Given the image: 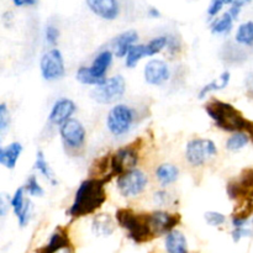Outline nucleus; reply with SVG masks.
<instances>
[{
	"label": "nucleus",
	"instance_id": "nucleus-1",
	"mask_svg": "<svg viewBox=\"0 0 253 253\" xmlns=\"http://www.w3.org/2000/svg\"><path fill=\"white\" fill-rule=\"evenodd\" d=\"M106 183V180L93 177L84 179L74 193L67 215L71 219H81L95 214L105 204L108 198L105 189Z\"/></svg>",
	"mask_w": 253,
	"mask_h": 253
},
{
	"label": "nucleus",
	"instance_id": "nucleus-2",
	"mask_svg": "<svg viewBox=\"0 0 253 253\" xmlns=\"http://www.w3.org/2000/svg\"><path fill=\"white\" fill-rule=\"evenodd\" d=\"M205 111L209 118L214 121L215 125L221 130L227 131V132H237V131L246 132L250 121L246 120L242 114L231 104L215 99L205 105Z\"/></svg>",
	"mask_w": 253,
	"mask_h": 253
},
{
	"label": "nucleus",
	"instance_id": "nucleus-3",
	"mask_svg": "<svg viewBox=\"0 0 253 253\" xmlns=\"http://www.w3.org/2000/svg\"><path fill=\"white\" fill-rule=\"evenodd\" d=\"M116 224L125 230L128 239L136 244H143L153 240L148 229L146 212H136L128 208H120L115 214Z\"/></svg>",
	"mask_w": 253,
	"mask_h": 253
},
{
	"label": "nucleus",
	"instance_id": "nucleus-4",
	"mask_svg": "<svg viewBox=\"0 0 253 253\" xmlns=\"http://www.w3.org/2000/svg\"><path fill=\"white\" fill-rule=\"evenodd\" d=\"M138 120V113L133 106L125 103H116L109 110L105 125L110 135L120 138L128 135Z\"/></svg>",
	"mask_w": 253,
	"mask_h": 253
},
{
	"label": "nucleus",
	"instance_id": "nucleus-5",
	"mask_svg": "<svg viewBox=\"0 0 253 253\" xmlns=\"http://www.w3.org/2000/svg\"><path fill=\"white\" fill-rule=\"evenodd\" d=\"M62 145L68 155L78 156L84 151L86 143V130L79 119L72 118L58 127Z\"/></svg>",
	"mask_w": 253,
	"mask_h": 253
},
{
	"label": "nucleus",
	"instance_id": "nucleus-6",
	"mask_svg": "<svg viewBox=\"0 0 253 253\" xmlns=\"http://www.w3.org/2000/svg\"><path fill=\"white\" fill-rule=\"evenodd\" d=\"M219 150L216 143L210 138L194 137L190 138L184 147V158L190 167L200 168L207 165L210 160L216 157Z\"/></svg>",
	"mask_w": 253,
	"mask_h": 253
},
{
	"label": "nucleus",
	"instance_id": "nucleus-7",
	"mask_svg": "<svg viewBox=\"0 0 253 253\" xmlns=\"http://www.w3.org/2000/svg\"><path fill=\"white\" fill-rule=\"evenodd\" d=\"M116 189L125 199H135L146 192L150 183L148 174L141 168H133L115 178Z\"/></svg>",
	"mask_w": 253,
	"mask_h": 253
},
{
	"label": "nucleus",
	"instance_id": "nucleus-8",
	"mask_svg": "<svg viewBox=\"0 0 253 253\" xmlns=\"http://www.w3.org/2000/svg\"><path fill=\"white\" fill-rule=\"evenodd\" d=\"M140 158V147L136 142L118 148L115 152L109 156L110 178H116L127 170L137 168Z\"/></svg>",
	"mask_w": 253,
	"mask_h": 253
},
{
	"label": "nucleus",
	"instance_id": "nucleus-9",
	"mask_svg": "<svg viewBox=\"0 0 253 253\" xmlns=\"http://www.w3.org/2000/svg\"><path fill=\"white\" fill-rule=\"evenodd\" d=\"M126 93V81L123 74H116V76L106 78L103 84L98 86H94L90 91V98L95 103L101 105H110L116 104L119 100L124 98Z\"/></svg>",
	"mask_w": 253,
	"mask_h": 253
},
{
	"label": "nucleus",
	"instance_id": "nucleus-10",
	"mask_svg": "<svg viewBox=\"0 0 253 253\" xmlns=\"http://www.w3.org/2000/svg\"><path fill=\"white\" fill-rule=\"evenodd\" d=\"M40 73L46 82H57L64 78L66 62L61 49L52 47L42 54L40 58Z\"/></svg>",
	"mask_w": 253,
	"mask_h": 253
},
{
	"label": "nucleus",
	"instance_id": "nucleus-11",
	"mask_svg": "<svg viewBox=\"0 0 253 253\" xmlns=\"http://www.w3.org/2000/svg\"><path fill=\"white\" fill-rule=\"evenodd\" d=\"M146 217L153 239L165 236L169 231L177 229L178 225L182 222L180 214L163 209H156L153 211L146 212Z\"/></svg>",
	"mask_w": 253,
	"mask_h": 253
},
{
	"label": "nucleus",
	"instance_id": "nucleus-12",
	"mask_svg": "<svg viewBox=\"0 0 253 253\" xmlns=\"http://www.w3.org/2000/svg\"><path fill=\"white\" fill-rule=\"evenodd\" d=\"M10 204H11V210L16 216L19 226L21 229L26 227L34 215V203H32L31 198L27 197V194L25 193L24 185L15 190L14 194L11 195Z\"/></svg>",
	"mask_w": 253,
	"mask_h": 253
},
{
	"label": "nucleus",
	"instance_id": "nucleus-13",
	"mask_svg": "<svg viewBox=\"0 0 253 253\" xmlns=\"http://www.w3.org/2000/svg\"><path fill=\"white\" fill-rule=\"evenodd\" d=\"M172 77L170 67L165 59L151 58L143 67V79L151 86H162Z\"/></svg>",
	"mask_w": 253,
	"mask_h": 253
},
{
	"label": "nucleus",
	"instance_id": "nucleus-14",
	"mask_svg": "<svg viewBox=\"0 0 253 253\" xmlns=\"http://www.w3.org/2000/svg\"><path fill=\"white\" fill-rule=\"evenodd\" d=\"M77 110H78V106H77L76 101L69 98H59L52 104L51 110L47 116V121L51 126L59 127L66 121L73 118Z\"/></svg>",
	"mask_w": 253,
	"mask_h": 253
},
{
	"label": "nucleus",
	"instance_id": "nucleus-15",
	"mask_svg": "<svg viewBox=\"0 0 253 253\" xmlns=\"http://www.w3.org/2000/svg\"><path fill=\"white\" fill-rule=\"evenodd\" d=\"M85 5L95 16L105 21H114L120 15L119 0H85Z\"/></svg>",
	"mask_w": 253,
	"mask_h": 253
},
{
	"label": "nucleus",
	"instance_id": "nucleus-16",
	"mask_svg": "<svg viewBox=\"0 0 253 253\" xmlns=\"http://www.w3.org/2000/svg\"><path fill=\"white\" fill-rule=\"evenodd\" d=\"M138 41V32L136 30H126V31L120 32L116 35L110 42L111 52L116 58H125L128 49L137 43Z\"/></svg>",
	"mask_w": 253,
	"mask_h": 253
},
{
	"label": "nucleus",
	"instance_id": "nucleus-17",
	"mask_svg": "<svg viewBox=\"0 0 253 253\" xmlns=\"http://www.w3.org/2000/svg\"><path fill=\"white\" fill-rule=\"evenodd\" d=\"M118 224H116L115 217L110 214H95L91 219L90 229L95 237H109L115 232Z\"/></svg>",
	"mask_w": 253,
	"mask_h": 253
},
{
	"label": "nucleus",
	"instance_id": "nucleus-18",
	"mask_svg": "<svg viewBox=\"0 0 253 253\" xmlns=\"http://www.w3.org/2000/svg\"><path fill=\"white\" fill-rule=\"evenodd\" d=\"M180 177V169L177 165H173V163L166 162L161 163L156 167L155 169V178L157 180L158 184L161 185V188H165L167 189L168 187L174 184Z\"/></svg>",
	"mask_w": 253,
	"mask_h": 253
},
{
	"label": "nucleus",
	"instance_id": "nucleus-19",
	"mask_svg": "<svg viewBox=\"0 0 253 253\" xmlns=\"http://www.w3.org/2000/svg\"><path fill=\"white\" fill-rule=\"evenodd\" d=\"M22 152H24V146L19 141H14L4 147H0V166L9 170L15 169Z\"/></svg>",
	"mask_w": 253,
	"mask_h": 253
},
{
	"label": "nucleus",
	"instance_id": "nucleus-20",
	"mask_svg": "<svg viewBox=\"0 0 253 253\" xmlns=\"http://www.w3.org/2000/svg\"><path fill=\"white\" fill-rule=\"evenodd\" d=\"M165 250L167 253H189L188 240L184 232L174 229L165 235Z\"/></svg>",
	"mask_w": 253,
	"mask_h": 253
},
{
	"label": "nucleus",
	"instance_id": "nucleus-21",
	"mask_svg": "<svg viewBox=\"0 0 253 253\" xmlns=\"http://www.w3.org/2000/svg\"><path fill=\"white\" fill-rule=\"evenodd\" d=\"M114 53L111 52V49L109 48H104L94 57V59L91 61L90 69L93 71V73L95 74L96 77L101 79H106V74H108L109 69L110 67L113 66V62H114Z\"/></svg>",
	"mask_w": 253,
	"mask_h": 253
},
{
	"label": "nucleus",
	"instance_id": "nucleus-22",
	"mask_svg": "<svg viewBox=\"0 0 253 253\" xmlns=\"http://www.w3.org/2000/svg\"><path fill=\"white\" fill-rule=\"evenodd\" d=\"M69 245H71V241H69L68 234L66 232V230L58 227L49 235L47 244L42 246L41 249L37 250L36 253H56L63 247L69 246Z\"/></svg>",
	"mask_w": 253,
	"mask_h": 253
},
{
	"label": "nucleus",
	"instance_id": "nucleus-23",
	"mask_svg": "<svg viewBox=\"0 0 253 253\" xmlns=\"http://www.w3.org/2000/svg\"><path fill=\"white\" fill-rule=\"evenodd\" d=\"M34 170H36L40 175L44 178L52 187H56L58 184V180H57L56 173L52 169L51 165L47 161L46 155L42 150L36 151V156H35V162H34Z\"/></svg>",
	"mask_w": 253,
	"mask_h": 253
},
{
	"label": "nucleus",
	"instance_id": "nucleus-24",
	"mask_svg": "<svg viewBox=\"0 0 253 253\" xmlns=\"http://www.w3.org/2000/svg\"><path fill=\"white\" fill-rule=\"evenodd\" d=\"M230 81H231V73L229 71H224L216 79H212L211 82H209L208 84H205L202 89L198 93V99L199 100H204L205 98L210 95L214 91L222 90V89L226 88L230 84Z\"/></svg>",
	"mask_w": 253,
	"mask_h": 253
},
{
	"label": "nucleus",
	"instance_id": "nucleus-25",
	"mask_svg": "<svg viewBox=\"0 0 253 253\" xmlns=\"http://www.w3.org/2000/svg\"><path fill=\"white\" fill-rule=\"evenodd\" d=\"M232 27H234V20L227 11L212 19L210 22V31L214 35H227L231 32Z\"/></svg>",
	"mask_w": 253,
	"mask_h": 253
},
{
	"label": "nucleus",
	"instance_id": "nucleus-26",
	"mask_svg": "<svg viewBox=\"0 0 253 253\" xmlns=\"http://www.w3.org/2000/svg\"><path fill=\"white\" fill-rule=\"evenodd\" d=\"M76 81L82 85L98 86L103 84L106 79H101L93 73L89 66H81L76 72Z\"/></svg>",
	"mask_w": 253,
	"mask_h": 253
},
{
	"label": "nucleus",
	"instance_id": "nucleus-27",
	"mask_svg": "<svg viewBox=\"0 0 253 253\" xmlns=\"http://www.w3.org/2000/svg\"><path fill=\"white\" fill-rule=\"evenodd\" d=\"M250 135L245 131H237V132H232L231 136L225 142V148L230 152H239L242 148L246 147L250 143Z\"/></svg>",
	"mask_w": 253,
	"mask_h": 253
},
{
	"label": "nucleus",
	"instance_id": "nucleus-28",
	"mask_svg": "<svg viewBox=\"0 0 253 253\" xmlns=\"http://www.w3.org/2000/svg\"><path fill=\"white\" fill-rule=\"evenodd\" d=\"M146 46L145 43H136L128 49L125 56V67L128 69H133L138 66L143 58H146Z\"/></svg>",
	"mask_w": 253,
	"mask_h": 253
},
{
	"label": "nucleus",
	"instance_id": "nucleus-29",
	"mask_svg": "<svg viewBox=\"0 0 253 253\" xmlns=\"http://www.w3.org/2000/svg\"><path fill=\"white\" fill-rule=\"evenodd\" d=\"M235 41L245 47L253 46V21L242 22L236 30Z\"/></svg>",
	"mask_w": 253,
	"mask_h": 253
},
{
	"label": "nucleus",
	"instance_id": "nucleus-30",
	"mask_svg": "<svg viewBox=\"0 0 253 253\" xmlns=\"http://www.w3.org/2000/svg\"><path fill=\"white\" fill-rule=\"evenodd\" d=\"M168 44V35H160V36H156L153 39H151L146 46V54H147L148 58L151 57H155L157 54H160L161 52L166 51Z\"/></svg>",
	"mask_w": 253,
	"mask_h": 253
},
{
	"label": "nucleus",
	"instance_id": "nucleus-31",
	"mask_svg": "<svg viewBox=\"0 0 253 253\" xmlns=\"http://www.w3.org/2000/svg\"><path fill=\"white\" fill-rule=\"evenodd\" d=\"M152 203L153 205L158 208V209L166 210L165 208H169L172 205H174L175 198L173 197L172 193L168 192L165 188H161V189H157L152 194Z\"/></svg>",
	"mask_w": 253,
	"mask_h": 253
},
{
	"label": "nucleus",
	"instance_id": "nucleus-32",
	"mask_svg": "<svg viewBox=\"0 0 253 253\" xmlns=\"http://www.w3.org/2000/svg\"><path fill=\"white\" fill-rule=\"evenodd\" d=\"M25 193L29 198H42L44 197V189L40 183L39 178L36 174H31L26 179V183L24 185Z\"/></svg>",
	"mask_w": 253,
	"mask_h": 253
},
{
	"label": "nucleus",
	"instance_id": "nucleus-33",
	"mask_svg": "<svg viewBox=\"0 0 253 253\" xmlns=\"http://www.w3.org/2000/svg\"><path fill=\"white\" fill-rule=\"evenodd\" d=\"M204 220L209 226L220 227L222 225H225V222H226V215H224L220 211L209 210V211H205Z\"/></svg>",
	"mask_w": 253,
	"mask_h": 253
},
{
	"label": "nucleus",
	"instance_id": "nucleus-34",
	"mask_svg": "<svg viewBox=\"0 0 253 253\" xmlns=\"http://www.w3.org/2000/svg\"><path fill=\"white\" fill-rule=\"evenodd\" d=\"M59 36H61V32H59L58 27H56L54 25H47L44 29V41L48 46H51V48L57 46Z\"/></svg>",
	"mask_w": 253,
	"mask_h": 253
},
{
	"label": "nucleus",
	"instance_id": "nucleus-35",
	"mask_svg": "<svg viewBox=\"0 0 253 253\" xmlns=\"http://www.w3.org/2000/svg\"><path fill=\"white\" fill-rule=\"evenodd\" d=\"M11 116H10L9 108L6 103H0V133L9 130Z\"/></svg>",
	"mask_w": 253,
	"mask_h": 253
},
{
	"label": "nucleus",
	"instance_id": "nucleus-36",
	"mask_svg": "<svg viewBox=\"0 0 253 253\" xmlns=\"http://www.w3.org/2000/svg\"><path fill=\"white\" fill-rule=\"evenodd\" d=\"M224 6L225 5L222 4L220 0H210L209 6H208V10H207L208 17H209L210 20H212L216 16H219V14L222 11Z\"/></svg>",
	"mask_w": 253,
	"mask_h": 253
},
{
	"label": "nucleus",
	"instance_id": "nucleus-37",
	"mask_svg": "<svg viewBox=\"0 0 253 253\" xmlns=\"http://www.w3.org/2000/svg\"><path fill=\"white\" fill-rule=\"evenodd\" d=\"M182 49V42L174 35H168V44L166 51L169 54H177Z\"/></svg>",
	"mask_w": 253,
	"mask_h": 253
},
{
	"label": "nucleus",
	"instance_id": "nucleus-38",
	"mask_svg": "<svg viewBox=\"0 0 253 253\" xmlns=\"http://www.w3.org/2000/svg\"><path fill=\"white\" fill-rule=\"evenodd\" d=\"M11 197L6 193H0V217H5L9 211L11 210V204H10Z\"/></svg>",
	"mask_w": 253,
	"mask_h": 253
},
{
	"label": "nucleus",
	"instance_id": "nucleus-39",
	"mask_svg": "<svg viewBox=\"0 0 253 253\" xmlns=\"http://www.w3.org/2000/svg\"><path fill=\"white\" fill-rule=\"evenodd\" d=\"M253 235V230L250 227H239V229H234L231 232V237L235 242H239L240 240L245 239V237H251Z\"/></svg>",
	"mask_w": 253,
	"mask_h": 253
},
{
	"label": "nucleus",
	"instance_id": "nucleus-40",
	"mask_svg": "<svg viewBox=\"0 0 253 253\" xmlns=\"http://www.w3.org/2000/svg\"><path fill=\"white\" fill-rule=\"evenodd\" d=\"M37 2V0H12V4L16 7H25V6H34Z\"/></svg>",
	"mask_w": 253,
	"mask_h": 253
},
{
	"label": "nucleus",
	"instance_id": "nucleus-41",
	"mask_svg": "<svg viewBox=\"0 0 253 253\" xmlns=\"http://www.w3.org/2000/svg\"><path fill=\"white\" fill-rule=\"evenodd\" d=\"M147 16L151 17V19H160L162 16L160 9H157L156 6H150L147 9Z\"/></svg>",
	"mask_w": 253,
	"mask_h": 253
},
{
	"label": "nucleus",
	"instance_id": "nucleus-42",
	"mask_svg": "<svg viewBox=\"0 0 253 253\" xmlns=\"http://www.w3.org/2000/svg\"><path fill=\"white\" fill-rule=\"evenodd\" d=\"M251 2H252V0H234L230 6H234V7H237V9L242 10V7L246 6V5H249V4H251Z\"/></svg>",
	"mask_w": 253,
	"mask_h": 253
},
{
	"label": "nucleus",
	"instance_id": "nucleus-43",
	"mask_svg": "<svg viewBox=\"0 0 253 253\" xmlns=\"http://www.w3.org/2000/svg\"><path fill=\"white\" fill-rule=\"evenodd\" d=\"M220 1H221L224 5H231L234 0H220Z\"/></svg>",
	"mask_w": 253,
	"mask_h": 253
},
{
	"label": "nucleus",
	"instance_id": "nucleus-44",
	"mask_svg": "<svg viewBox=\"0 0 253 253\" xmlns=\"http://www.w3.org/2000/svg\"><path fill=\"white\" fill-rule=\"evenodd\" d=\"M0 147H1V145H0Z\"/></svg>",
	"mask_w": 253,
	"mask_h": 253
}]
</instances>
